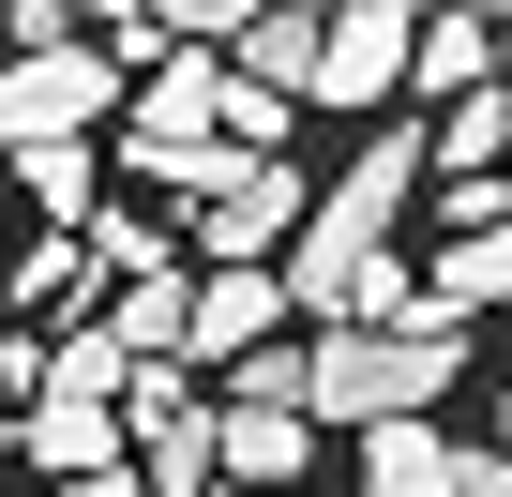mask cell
Listing matches in <instances>:
<instances>
[{"instance_id":"cell-1","label":"cell","mask_w":512,"mask_h":497,"mask_svg":"<svg viewBox=\"0 0 512 497\" xmlns=\"http://www.w3.org/2000/svg\"><path fill=\"white\" fill-rule=\"evenodd\" d=\"M467 377V317H347V332H317L302 347V407L317 422H422L437 392Z\"/></svg>"},{"instance_id":"cell-2","label":"cell","mask_w":512,"mask_h":497,"mask_svg":"<svg viewBox=\"0 0 512 497\" xmlns=\"http://www.w3.org/2000/svg\"><path fill=\"white\" fill-rule=\"evenodd\" d=\"M121 106V61L91 46V31H61V46H16L0 61V151H31V136H91Z\"/></svg>"},{"instance_id":"cell-3","label":"cell","mask_w":512,"mask_h":497,"mask_svg":"<svg viewBox=\"0 0 512 497\" xmlns=\"http://www.w3.org/2000/svg\"><path fill=\"white\" fill-rule=\"evenodd\" d=\"M287 302L302 317H422V287H407V257H392V241H347V226H317L302 211V241H287Z\"/></svg>"},{"instance_id":"cell-4","label":"cell","mask_w":512,"mask_h":497,"mask_svg":"<svg viewBox=\"0 0 512 497\" xmlns=\"http://www.w3.org/2000/svg\"><path fill=\"white\" fill-rule=\"evenodd\" d=\"M196 196H211V211H196V241H211V257H272V241L317 211L287 151H211V181H196Z\"/></svg>"},{"instance_id":"cell-5","label":"cell","mask_w":512,"mask_h":497,"mask_svg":"<svg viewBox=\"0 0 512 497\" xmlns=\"http://www.w3.org/2000/svg\"><path fill=\"white\" fill-rule=\"evenodd\" d=\"M407 31H422V0H332L317 16V106H392L407 91Z\"/></svg>"},{"instance_id":"cell-6","label":"cell","mask_w":512,"mask_h":497,"mask_svg":"<svg viewBox=\"0 0 512 497\" xmlns=\"http://www.w3.org/2000/svg\"><path fill=\"white\" fill-rule=\"evenodd\" d=\"M287 332V272L272 257H211L181 287V362H241V347H272Z\"/></svg>"},{"instance_id":"cell-7","label":"cell","mask_w":512,"mask_h":497,"mask_svg":"<svg viewBox=\"0 0 512 497\" xmlns=\"http://www.w3.org/2000/svg\"><path fill=\"white\" fill-rule=\"evenodd\" d=\"M16 422H31V467H46V482H91V467H121V392H61V377H46Z\"/></svg>"},{"instance_id":"cell-8","label":"cell","mask_w":512,"mask_h":497,"mask_svg":"<svg viewBox=\"0 0 512 497\" xmlns=\"http://www.w3.org/2000/svg\"><path fill=\"white\" fill-rule=\"evenodd\" d=\"M302 452H317V422H302V407H211V482H241V497L302 482Z\"/></svg>"},{"instance_id":"cell-9","label":"cell","mask_w":512,"mask_h":497,"mask_svg":"<svg viewBox=\"0 0 512 497\" xmlns=\"http://www.w3.org/2000/svg\"><path fill=\"white\" fill-rule=\"evenodd\" d=\"M407 196H422V136L392 121V136H377V151H362V166L317 196V226H347V241H392V226H407Z\"/></svg>"},{"instance_id":"cell-10","label":"cell","mask_w":512,"mask_h":497,"mask_svg":"<svg viewBox=\"0 0 512 497\" xmlns=\"http://www.w3.org/2000/svg\"><path fill=\"white\" fill-rule=\"evenodd\" d=\"M226 76H256L272 106H302L317 91V0H256V16L226 31Z\"/></svg>"},{"instance_id":"cell-11","label":"cell","mask_w":512,"mask_h":497,"mask_svg":"<svg viewBox=\"0 0 512 497\" xmlns=\"http://www.w3.org/2000/svg\"><path fill=\"white\" fill-rule=\"evenodd\" d=\"M482 166H512V76H467L422 136V181H482Z\"/></svg>"},{"instance_id":"cell-12","label":"cell","mask_w":512,"mask_h":497,"mask_svg":"<svg viewBox=\"0 0 512 497\" xmlns=\"http://www.w3.org/2000/svg\"><path fill=\"white\" fill-rule=\"evenodd\" d=\"M467 76H497V16H467V0H422V31H407V91L452 106Z\"/></svg>"},{"instance_id":"cell-13","label":"cell","mask_w":512,"mask_h":497,"mask_svg":"<svg viewBox=\"0 0 512 497\" xmlns=\"http://www.w3.org/2000/svg\"><path fill=\"white\" fill-rule=\"evenodd\" d=\"M362 497H452V437L437 422H362Z\"/></svg>"},{"instance_id":"cell-14","label":"cell","mask_w":512,"mask_h":497,"mask_svg":"<svg viewBox=\"0 0 512 497\" xmlns=\"http://www.w3.org/2000/svg\"><path fill=\"white\" fill-rule=\"evenodd\" d=\"M121 362H181V272H121V302L91 317Z\"/></svg>"},{"instance_id":"cell-15","label":"cell","mask_w":512,"mask_h":497,"mask_svg":"<svg viewBox=\"0 0 512 497\" xmlns=\"http://www.w3.org/2000/svg\"><path fill=\"white\" fill-rule=\"evenodd\" d=\"M437 317H482V302H512V226H467L452 257H437V287H422Z\"/></svg>"},{"instance_id":"cell-16","label":"cell","mask_w":512,"mask_h":497,"mask_svg":"<svg viewBox=\"0 0 512 497\" xmlns=\"http://www.w3.org/2000/svg\"><path fill=\"white\" fill-rule=\"evenodd\" d=\"M16 196H31L46 226H91V136H31V151H16Z\"/></svg>"},{"instance_id":"cell-17","label":"cell","mask_w":512,"mask_h":497,"mask_svg":"<svg viewBox=\"0 0 512 497\" xmlns=\"http://www.w3.org/2000/svg\"><path fill=\"white\" fill-rule=\"evenodd\" d=\"M226 407H302V347H287V332L241 347V362H226ZM302 422H317V407H302Z\"/></svg>"},{"instance_id":"cell-18","label":"cell","mask_w":512,"mask_h":497,"mask_svg":"<svg viewBox=\"0 0 512 497\" xmlns=\"http://www.w3.org/2000/svg\"><path fill=\"white\" fill-rule=\"evenodd\" d=\"M76 241H91V257H106V272H166V241H151V226H136V211H91V226H76Z\"/></svg>"},{"instance_id":"cell-19","label":"cell","mask_w":512,"mask_h":497,"mask_svg":"<svg viewBox=\"0 0 512 497\" xmlns=\"http://www.w3.org/2000/svg\"><path fill=\"white\" fill-rule=\"evenodd\" d=\"M76 272H91V241H76V226H61V241H31V257H16V302H61V287H76Z\"/></svg>"},{"instance_id":"cell-20","label":"cell","mask_w":512,"mask_h":497,"mask_svg":"<svg viewBox=\"0 0 512 497\" xmlns=\"http://www.w3.org/2000/svg\"><path fill=\"white\" fill-rule=\"evenodd\" d=\"M151 16H166V31H181V46H226V31H241V16H256V0H151Z\"/></svg>"},{"instance_id":"cell-21","label":"cell","mask_w":512,"mask_h":497,"mask_svg":"<svg viewBox=\"0 0 512 497\" xmlns=\"http://www.w3.org/2000/svg\"><path fill=\"white\" fill-rule=\"evenodd\" d=\"M76 31V0H0V46H61Z\"/></svg>"},{"instance_id":"cell-22","label":"cell","mask_w":512,"mask_h":497,"mask_svg":"<svg viewBox=\"0 0 512 497\" xmlns=\"http://www.w3.org/2000/svg\"><path fill=\"white\" fill-rule=\"evenodd\" d=\"M31 392H46V347H31L16 317H0V407H31Z\"/></svg>"},{"instance_id":"cell-23","label":"cell","mask_w":512,"mask_h":497,"mask_svg":"<svg viewBox=\"0 0 512 497\" xmlns=\"http://www.w3.org/2000/svg\"><path fill=\"white\" fill-rule=\"evenodd\" d=\"M452 497H512V452H497V437H482V452L452 437Z\"/></svg>"},{"instance_id":"cell-24","label":"cell","mask_w":512,"mask_h":497,"mask_svg":"<svg viewBox=\"0 0 512 497\" xmlns=\"http://www.w3.org/2000/svg\"><path fill=\"white\" fill-rule=\"evenodd\" d=\"M61 497H151V482H136V467H91V482H61Z\"/></svg>"},{"instance_id":"cell-25","label":"cell","mask_w":512,"mask_h":497,"mask_svg":"<svg viewBox=\"0 0 512 497\" xmlns=\"http://www.w3.org/2000/svg\"><path fill=\"white\" fill-rule=\"evenodd\" d=\"M0 317H16V257H0Z\"/></svg>"},{"instance_id":"cell-26","label":"cell","mask_w":512,"mask_h":497,"mask_svg":"<svg viewBox=\"0 0 512 497\" xmlns=\"http://www.w3.org/2000/svg\"><path fill=\"white\" fill-rule=\"evenodd\" d=\"M497 76H512V16H497Z\"/></svg>"},{"instance_id":"cell-27","label":"cell","mask_w":512,"mask_h":497,"mask_svg":"<svg viewBox=\"0 0 512 497\" xmlns=\"http://www.w3.org/2000/svg\"><path fill=\"white\" fill-rule=\"evenodd\" d=\"M497 452H512V392H497Z\"/></svg>"},{"instance_id":"cell-28","label":"cell","mask_w":512,"mask_h":497,"mask_svg":"<svg viewBox=\"0 0 512 497\" xmlns=\"http://www.w3.org/2000/svg\"><path fill=\"white\" fill-rule=\"evenodd\" d=\"M196 497H241V482H196Z\"/></svg>"},{"instance_id":"cell-29","label":"cell","mask_w":512,"mask_h":497,"mask_svg":"<svg viewBox=\"0 0 512 497\" xmlns=\"http://www.w3.org/2000/svg\"><path fill=\"white\" fill-rule=\"evenodd\" d=\"M0 61H16V46H0Z\"/></svg>"},{"instance_id":"cell-30","label":"cell","mask_w":512,"mask_h":497,"mask_svg":"<svg viewBox=\"0 0 512 497\" xmlns=\"http://www.w3.org/2000/svg\"><path fill=\"white\" fill-rule=\"evenodd\" d=\"M0 497H16V482H0Z\"/></svg>"},{"instance_id":"cell-31","label":"cell","mask_w":512,"mask_h":497,"mask_svg":"<svg viewBox=\"0 0 512 497\" xmlns=\"http://www.w3.org/2000/svg\"><path fill=\"white\" fill-rule=\"evenodd\" d=\"M497 196H512V181H497Z\"/></svg>"}]
</instances>
